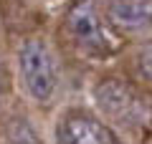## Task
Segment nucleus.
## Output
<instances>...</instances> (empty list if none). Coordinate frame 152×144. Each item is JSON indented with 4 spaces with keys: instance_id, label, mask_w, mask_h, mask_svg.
Returning a JSON list of instances; mask_svg holds the SVG:
<instances>
[{
    "instance_id": "20e7f679",
    "label": "nucleus",
    "mask_w": 152,
    "mask_h": 144,
    "mask_svg": "<svg viewBox=\"0 0 152 144\" xmlns=\"http://www.w3.org/2000/svg\"><path fill=\"white\" fill-rule=\"evenodd\" d=\"M107 18L114 31L140 33L152 25V0H112Z\"/></svg>"
},
{
    "instance_id": "f257e3e1",
    "label": "nucleus",
    "mask_w": 152,
    "mask_h": 144,
    "mask_svg": "<svg viewBox=\"0 0 152 144\" xmlns=\"http://www.w3.org/2000/svg\"><path fill=\"white\" fill-rule=\"evenodd\" d=\"M66 33L74 46L91 58H109L122 48V38L99 0H76L66 13Z\"/></svg>"
},
{
    "instance_id": "423d86ee",
    "label": "nucleus",
    "mask_w": 152,
    "mask_h": 144,
    "mask_svg": "<svg viewBox=\"0 0 152 144\" xmlns=\"http://www.w3.org/2000/svg\"><path fill=\"white\" fill-rule=\"evenodd\" d=\"M140 68H142V73L152 81V41L142 48V53H140Z\"/></svg>"
},
{
    "instance_id": "7ed1b4c3",
    "label": "nucleus",
    "mask_w": 152,
    "mask_h": 144,
    "mask_svg": "<svg viewBox=\"0 0 152 144\" xmlns=\"http://www.w3.org/2000/svg\"><path fill=\"white\" fill-rule=\"evenodd\" d=\"M58 142L64 144H114L117 134L99 119L86 114H69L58 124Z\"/></svg>"
},
{
    "instance_id": "f03ea898",
    "label": "nucleus",
    "mask_w": 152,
    "mask_h": 144,
    "mask_svg": "<svg viewBox=\"0 0 152 144\" xmlns=\"http://www.w3.org/2000/svg\"><path fill=\"white\" fill-rule=\"evenodd\" d=\"M18 63H20V73L31 96L41 104H48L58 89V71L48 46L36 38L26 41L18 53Z\"/></svg>"
},
{
    "instance_id": "39448f33",
    "label": "nucleus",
    "mask_w": 152,
    "mask_h": 144,
    "mask_svg": "<svg viewBox=\"0 0 152 144\" xmlns=\"http://www.w3.org/2000/svg\"><path fill=\"white\" fill-rule=\"evenodd\" d=\"M96 104L104 109L107 114H114V116H119V114H127L129 106L134 104V94L127 84L122 81H107L96 89Z\"/></svg>"
}]
</instances>
